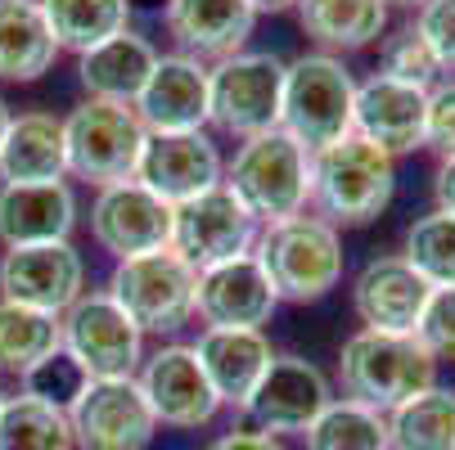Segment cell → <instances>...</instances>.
<instances>
[{
	"mask_svg": "<svg viewBox=\"0 0 455 450\" xmlns=\"http://www.w3.org/2000/svg\"><path fill=\"white\" fill-rule=\"evenodd\" d=\"M136 180L149 194H158L167 208H180L226 180V158L212 131H167V136L145 140Z\"/></svg>",
	"mask_w": 455,
	"mask_h": 450,
	"instance_id": "obj_17",
	"label": "cell"
},
{
	"mask_svg": "<svg viewBox=\"0 0 455 450\" xmlns=\"http://www.w3.org/2000/svg\"><path fill=\"white\" fill-rule=\"evenodd\" d=\"M284 59L271 50H239L208 68V126L221 136L252 140L280 126Z\"/></svg>",
	"mask_w": 455,
	"mask_h": 450,
	"instance_id": "obj_6",
	"label": "cell"
},
{
	"mask_svg": "<svg viewBox=\"0 0 455 450\" xmlns=\"http://www.w3.org/2000/svg\"><path fill=\"white\" fill-rule=\"evenodd\" d=\"M433 199H437V212H451V217H455V158H442V162H437Z\"/></svg>",
	"mask_w": 455,
	"mask_h": 450,
	"instance_id": "obj_40",
	"label": "cell"
},
{
	"mask_svg": "<svg viewBox=\"0 0 455 450\" xmlns=\"http://www.w3.org/2000/svg\"><path fill=\"white\" fill-rule=\"evenodd\" d=\"M163 23H167L180 54L212 68V63L248 50L257 14H252L248 0H167Z\"/></svg>",
	"mask_w": 455,
	"mask_h": 450,
	"instance_id": "obj_21",
	"label": "cell"
},
{
	"mask_svg": "<svg viewBox=\"0 0 455 450\" xmlns=\"http://www.w3.org/2000/svg\"><path fill=\"white\" fill-rule=\"evenodd\" d=\"M208 450H289V446H284V437L257 432V428H230V432H221Z\"/></svg>",
	"mask_w": 455,
	"mask_h": 450,
	"instance_id": "obj_39",
	"label": "cell"
},
{
	"mask_svg": "<svg viewBox=\"0 0 455 450\" xmlns=\"http://www.w3.org/2000/svg\"><path fill=\"white\" fill-rule=\"evenodd\" d=\"M379 73L383 77H397L406 86H419V91H433L442 82V63L437 54L428 50V41L419 36L415 23L397 28L393 36H383V50H379Z\"/></svg>",
	"mask_w": 455,
	"mask_h": 450,
	"instance_id": "obj_35",
	"label": "cell"
},
{
	"mask_svg": "<svg viewBox=\"0 0 455 450\" xmlns=\"http://www.w3.org/2000/svg\"><path fill=\"white\" fill-rule=\"evenodd\" d=\"M293 14L324 54H352L387 36L383 0H298Z\"/></svg>",
	"mask_w": 455,
	"mask_h": 450,
	"instance_id": "obj_27",
	"label": "cell"
},
{
	"mask_svg": "<svg viewBox=\"0 0 455 450\" xmlns=\"http://www.w3.org/2000/svg\"><path fill=\"white\" fill-rule=\"evenodd\" d=\"M54 45L86 54L132 28V0H41Z\"/></svg>",
	"mask_w": 455,
	"mask_h": 450,
	"instance_id": "obj_28",
	"label": "cell"
},
{
	"mask_svg": "<svg viewBox=\"0 0 455 450\" xmlns=\"http://www.w3.org/2000/svg\"><path fill=\"white\" fill-rule=\"evenodd\" d=\"M10 117H14V108L0 99V145H5V131H10Z\"/></svg>",
	"mask_w": 455,
	"mask_h": 450,
	"instance_id": "obj_42",
	"label": "cell"
},
{
	"mask_svg": "<svg viewBox=\"0 0 455 450\" xmlns=\"http://www.w3.org/2000/svg\"><path fill=\"white\" fill-rule=\"evenodd\" d=\"M252 5V14H289V10H298V0H248Z\"/></svg>",
	"mask_w": 455,
	"mask_h": 450,
	"instance_id": "obj_41",
	"label": "cell"
},
{
	"mask_svg": "<svg viewBox=\"0 0 455 450\" xmlns=\"http://www.w3.org/2000/svg\"><path fill=\"white\" fill-rule=\"evenodd\" d=\"M54 180H68L63 117L45 108L14 113L5 145H0V185H54Z\"/></svg>",
	"mask_w": 455,
	"mask_h": 450,
	"instance_id": "obj_24",
	"label": "cell"
},
{
	"mask_svg": "<svg viewBox=\"0 0 455 450\" xmlns=\"http://www.w3.org/2000/svg\"><path fill=\"white\" fill-rule=\"evenodd\" d=\"M387 10H419V5H428V0H383Z\"/></svg>",
	"mask_w": 455,
	"mask_h": 450,
	"instance_id": "obj_43",
	"label": "cell"
},
{
	"mask_svg": "<svg viewBox=\"0 0 455 450\" xmlns=\"http://www.w3.org/2000/svg\"><path fill=\"white\" fill-rule=\"evenodd\" d=\"M77 189L68 180L54 185H0V243H63L77 230Z\"/></svg>",
	"mask_w": 455,
	"mask_h": 450,
	"instance_id": "obj_23",
	"label": "cell"
},
{
	"mask_svg": "<svg viewBox=\"0 0 455 450\" xmlns=\"http://www.w3.org/2000/svg\"><path fill=\"white\" fill-rule=\"evenodd\" d=\"M280 297L252 252L204 266L194 284V320L204 329H267Z\"/></svg>",
	"mask_w": 455,
	"mask_h": 450,
	"instance_id": "obj_16",
	"label": "cell"
},
{
	"mask_svg": "<svg viewBox=\"0 0 455 450\" xmlns=\"http://www.w3.org/2000/svg\"><path fill=\"white\" fill-rule=\"evenodd\" d=\"M50 351H59V315L0 297V374L23 378Z\"/></svg>",
	"mask_w": 455,
	"mask_h": 450,
	"instance_id": "obj_31",
	"label": "cell"
},
{
	"mask_svg": "<svg viewBox=\"0 0 455 450\" xmlns=\"http://www.w3.org/2000/svg\"><path fill=\"white\" fill-rule=\"evenodd\" d=\"M136 383H140L158 428L194 432V428H208L221 414V401H217L212 383L199 365L194 343H163V347L145 351Z\"/></svg>",
	"mask_w": 455,
	"mask_h": 450,
	"instance_id": "obj_10",
	"label": "cell"
},
{
	"mask_svg": "<svg viewBox=\"0 0 455 450\" xmlns=\"http://www.w3.org/2000/svg\"><path fill=\"white\" fill-rule=\"evenodd\" d=\"M145 122L126 104L82 99L63 117V145H68V180H82L91 189L132 180L145 154Z\"/></svg>",
	"mask_w": 455,
	"mask_h": 450,
	"instance_id": "obj_8",
	"label": "cell"
},
{
	"mask_svg": "<svg viewBox=\"0 0 455 450\" xmlns=\"http://www.w3.org/2000/svg\"><path fill=\"white\" fill-rule=\"evenodd\" d=\"M91 239L100 252H108L113 262L126 257H145L158 248H172V208L149 194V189L132 176L104 185L91 194Z\"/></svg>",
	"mask_w": 455,
	"mask_h": 450,
	"instance_id": "obj_13",
	"label": "cell"
},
{
	"mask_svg": "<svg viewBox=\"0 0 455 450\" xmlns=\"http://www.w3.org/2000/svg\"><path fill=\"white\" fill-rule=\"evenodd\" d=\"M59 347L68 351L86 378H136L145 360V334L108 288H86L59 315Z\"/></svg>",
	"mask_w": 455,
	"mask_h": 450,
	"instance_id": "obj_9",
	"label": "cell"
},
{
	"mask_svg": "<svg viewBox=\"0 0 455 450\" xmlns=\"http://www.w3.org/2000/svg\"><path fill=\"white\" fill-rule=\"evenodd\" d=\"M356 77L339 54L307 50L284 63V99H280V131L293 136L307 154H320L352 136Z\"/></svg>",
	"mask_w": 455,
	"mask_h": 450,
	"instance_id": "obj_3",
	"label": "cell"
},
{
	"mask_svg": "<svg viewBox=\"0 0 455 450\" xmlns=\"http://www.w3.org/2000/svg\"><path fill=\"white\" fill-rule=\"evenodd\" d=\"M59 54L41 0H0V82L28 86L54 68Z\"/></svg>",
	"mask_w": 455,
	"mask_h": 450,
	"instance_id": "obj_26",
	"label": "cell"
},
{
	"mask_svg": "<svg viewBox=\"0 0 455 450\" xmlns=\"http://www.w3.org/2000/svg\"><path fill=\"white\" fill-rule=\"evenodd\" d=\"M68 423L77 450H145L158 437V419L136 378H91Z\"/></svg>",
	"mask_w": 455,
	"mask_h": 450,
	"instance_id": "obj_12",
	"label": "cell"
},
{
	"mask_svg": "<svg viewBox=\"0 0 455 450\" xmlns=\"http://www.w3.org/2000/svg\"><path fill=\"white\" fill-rule=\"evenodd\" d=\"M424 149H433L437 158H455V77H442V82L428 91Z\"/></svg>",
	"mask_w": 455,
	"mask_h": 450,
	"instance_id": "obj_37",
	"label": "cell"
},
{
	"mask_svg": "<svg viewBox=\"0 0 455 450\" xmlns=\"http://www.w3.org/2000/svg\"><path fill=\"white\" fill-rule=\"evenodd\" d=\"M428 284L419 271L406 262L402 252H383L356 271L352 280V311L361 320V329L374 334H411L419 329V315L428 306Z\"/></svg>",
	"mask_w": 455,
	"mask_h": 450,
	"instance_id": "obj_18",
	"label": "cell"
},
{
	"mask_svg": "<svg viewBox=\"0 0 455 450\" xmlns=\"http://www.w3.org/2000/svg\"><path fill=\"white\" fill-rule=\"evenodd\" d=\"M339 378L343 397L361 401L379 414H393L411 397L428 392L437 383V360L411 334H374L356 329L339 347Z\"/></svg>",
	"mask_w": 455,
	"mask_h": 450,
	"instance_id": "obj_4",
	"label": "cell"
},
{
	"mask_svg": "<svg viewBox=\"0 0 455 450\" xmlns=\"http://www.w3.org/2000/svg\"><path fill=\"white\" fill-rule=\"evenodd\" d=\"M158 63V45L140 32H117L113 41L77 54V82L86 91V99H104V104H126L136 108L149 73Z\"/></svg>",
	"mask_w": 455,
	"mask_h": 450,
	"instance_id": "obj_25",
	"label": "cell"
},
{
	"mask_svg": "<svg viewBox=\"0 0 455 450\" xmlns=\"http://www.w3.org/2000/svg\"><path fill=\"white\" fill-rule=\"evenodd\" d=\"M86 369L68 356V351H50L45 360H36L23 378H19V392L23 397H32V401H41V406H50V410H63L68 414L73 406H77V397L86 392Z\"/></svg>",
	"mask_w": 455,
	"mask_h": 450,
	"instance_id": "obj_34",
	"label": "cell"
},
{
	"mask_svg": "<svg viewBox=\"0 0 455 450\" xmlns=\"http://www.w3.org/2000/svg\"><path fill=\"white\" fill-rule=\"evenodd\" d=\"M199 365L212 383V392L221 406L243 410L248 397L257 392V383L267 378L271 360L280 356L267 338V329H204L194 338Z\"/></svg>",
	"mask_w": 455,
	"mask_h": 450,
	"instance_id": "obj_22",
	"label": "cell"
},
{
	"mask_svg": "<svg viewBox=\"0 0 455 450\" xmlns=\"http://www.w3.org/2000/svg\"><path fill=\"white\" fill-rule=\"evenodd\" d=\"M397 194V158L347 136L330 149L311 154V217L334 230H361L379 221Z\"/></svg>",
	"mask_w": 455,
	"mask_h": 450,
	"instance_id": "obj_1",
	"label": "cell"
},
{
	"mask_svg": "<svg viewBox=\"0 0 455 450\" xmlns=\"http://www.w3.org/2000/svg\"><path fill=\"white\" fill-rule=\"evenodd\" d=\"M0 450H77L73 423L63 410H50L23 392L0 401Z\"/></svg>",
	"mask_w": 455,
	"mask_h": 450,
	"instance_id": "obj_32",
	"label": "cell"
},
{
	"mask_svg": "<svg viewBox=\"0 0 455 450\" xmlns=\"http://www.w3.org/2000/svg\"><path fill=\"white\" fill-rule=\"evenodd\" d=\"M402 257L419 271L428 288H455V217L451 212H424L406 230Z\"/></svg>",
	"mask_w": 455,
	"mask_h": 450,
	"instance_id": "obj_33",
	"label": "cell"
},
{
	"mask_svg": "<svg viewBox=\"0 0 455 450\" xmlns=\"http://www.w3.org/2000/svg\"><path fill=\"white\" fill-rule=\"evenodd\" d=\"M393 450H455V392L433 388L387 414Z\"/></svg>",
	"mask_w": 455,
	"mask_h": 450,
	"instance_id": "obj_29",
	"label": "cell"
},
{
	"mask_svg": "<svg viewBox=\"0 0 455 450\" xmlns=\"http://www.w3.org/2000/svg\"><path fill=\"white\" fill-rule=\"evenodd\" d=\"M136 117L149 136L167 131H208V63L180 50L158 54L154 73L136 99Z\"/></svg>",
	"mask_w": 455,
	"mask_h": 450,
	"instance_id": "obj_20",
	"label": "cell"
},
{
	"mask_svg": "<svg viewBox=\"0 0 455 450\" xmlns=\"http://www.w3.org/2000/svg\"><path fill=\"white\" fill-rule=\"evenodd\" d=\"M252 257L262 262L275 297L293 306H311L343 284V234L311 212L262 225Z\"/></svg>",
	"mask_w": 455,
	"mask_h": 450,
	"instance_id": "obj_2",
	"label": "cell"
},
{
	"mask_svg": "<svg viewBox=\"0 0 455 450\" xmlns=\"http://www.w3.org/2000/svg\"><path fill=\"white\" fill-rule=\"evenodd\" d=\"M257 234H262V225H257V217L235 199V189L226 180L204 189L199 199L172 208V248L194 271L252 252Z\"/></svg>",
	"mask_w": 455,
	"mask_h": 450,
	"instance_id": "obj_11",
	"label": "cell"
},
{
	"mask_svg": "<svg viewBox=\"0 0 455 450\" xmlns=\"http://www.w3.org/2000/svg\"><path fill=\"white\" fill-rule=\"evenodd\" d=\"M415 338L424 343V351L442 365L451 360L455 365V288H433L428 293V306L419 315V329Z\"/></svg>",
	"mask_w": 455,
	"mask_h": 450,
	"instance_id": "obj_36",
	"label": "cell"
},
{
	"mask_svg": "<svg viewBox=\"0 0 455 450\" xmlns=\"http://www.w3.org/2000/svg\"><path fill=\"white\" fill-rule=\"evenodd\" d=\"M194 284H199V271L176 248H158L145 257L113 262V275L104 288L140 325V334L172 338L194 320Z\"/></svg>",
	"mask_w": 455,
	"mask_h": 450,
	"instance_id": "obj_7",
	"label": "cell"
},
{
	"mask_svg": "<svg viewBox=\"0 0 455 450\" xmlns=\"http://www.w3.org/2000/svg\"><path fill=\"white\" fill-rule=\"evenodd\" d=\"M334 401V383L315 360L307 356H275L267 378L257 383V392L243 406L248 428L271 432V437H302L324 406Z\"/></svg>",
	"mask_w": 455,
	"mask_h": 450,
	"instance_id": "obj_14",
	"label": "cell"
},
{
	"mask_svg": "<svg viewBox=\"0 0 455 450\" xmlns=\"http://www.w3.org/2000/svg\"><path fill=\"white\" fill-rule=\"evenodd\" d=\"M82 293H86V257L73 248V239L0 252V297L5 302L63 315Z\"/></svg>",
	"mask_w": 455,
	"mask_h": 450,
	"instance_id": "obj_15",
	"label": "cell"
},
{
	"mask_svg": "<svg viewBox=\"0 0 455 450\" xmlns=\"http://www.w3.org/2000/svg\"><path fill=\"white\" fill-rule=\"evenodd\" d=\"M424 113H428V91L370 73L365 82H356L352 136L383 149L387 158H402L424 149Z\"/></svg>",
	"mask_w": 455,
	"mask_h": 450,
	"instance_id": "obj_19",
	"label": "cell"
},
{
	"mask_svg": "<svg viewBox=\"0 0 455 450\" xmlns=\"http://www.w3.org/2000/svg\"><path fill=\"white\" fill-rule=\"evenodd\" d=\"M226 185L257 225H280L311 208V154L275 126L235 145V158H226Z\"/></svg>",
	"mask_w": 455,
	"mask_h": 450,
	"instance_id": "obj_5",
	"label": "cell"
},
{
	"mask_svg": "<svg viewBox=\"0 0 455 450\" xmlns=\"http://www.w3.org/2000/svg\"><path fill=\"white\" fill-rule=\"evenodd\" d=\"M415 28L437 54L442 73H455V0H428L415 10Z\"/></svg>",
	"mask_w": 455,
	"mask_h": 450,
	"instance_id": "obj_38",
	"label": "cell"
},
{
	"mask_svg": "<svg viewBox=\"0 0 455 450\" xmlns=\"http://www.w3.org/2000/svg\"><path fill=\"white\" fill-rule=\"evenodd\" d=\"M0 401H5V388H0Z\"/></svg>",
	"mask_w": 455,
	"mask_h": 450,
	"instance_id": "obj_44",
	"label": "cell"
},
{
	"mask_svg": "<svg viewBox=\"0 0 455 450\" xmlns=\"http://www.w3.org/2000/svg\"><path fill=\"white\" fill-rule=\"evenodd\" d=\"M307 450H393V432H387V414L334 397L324 414L302 432Z\"/></svg>",
	"mask_w": 455,
	"mask_h": 450,
	"instance_id": "obj_30",
	"label": "cell"
}]
</instances>
